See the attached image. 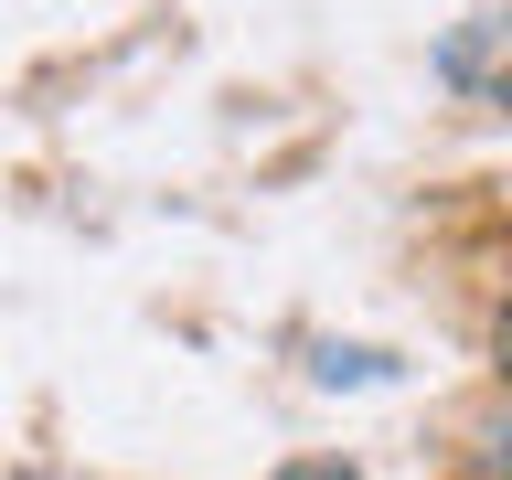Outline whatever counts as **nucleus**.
<instances>
[{
    "instance_id": "nucleus-1",
    "label": "nucleus",
    "mask_w": 512,
    "mask_h": 480,
    "mask_svg": "<svg viewBox=\"0 0 512 480\" xmlns=\"http://www.w3.org/2000/svg\"><path fill=\"white\" fill-rule=\"evenodd\" d=\"M438 75L459 96H480V107H512V11L459 22V32H448V54H438Z\"/></svg>"
},
{
    "instance_id": "nucleus-2",
    "label": "nucleus",
    "mask_w": 512,
    "mask_h": 480,
    "mask_svg": "<svg viewBox=\"0 0 512 480\" xmlns=\"http://www.w3.org/2000/svg\"><path fill=\"white\" fill-rule=\"evenodd\" d=\"M459 480H512V427H502L491 448H470V470H459Z\"/></svg>"
},
{
    "instance_id": "nucleus-3",
    "label": "nucleus",
    "mask_w": 512,
    "mask_h": 480,
    "mask_svg": "<svg viewBox=\"0 0 512 480\" xmlns=\"http://www.w3.org/2000/svg\"><path fill=\"white\" fill-rule=\"evenodd\" d=\"M278 480H352V470H320V459H310V470H278Z\"/></svg>"
},
{
    "instance_id": "nucleus-4",
    "label": "nucleus",
    "mask_w": 512,
    "mask_h": 480,
    "mask_svg": "<svg viewBox=\"0 0 512 480\" xmlns=\"http://www.w3.org/2000/svg\"><path fill=\"white\" fill-rule=\"evenodd\" d=\"M502 384H512V310H502Z\"/></svg>"
}]
</instances>
